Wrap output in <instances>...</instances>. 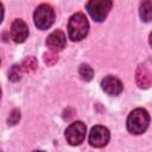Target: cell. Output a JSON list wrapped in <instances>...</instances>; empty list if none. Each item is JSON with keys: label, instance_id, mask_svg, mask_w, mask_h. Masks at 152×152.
Masks as SVG:
<instances>
[{"label": "cell", "instance_id": "1", "mask_svg": "<svg viewBox=\"0 0 152 152\" xmlns=\"http://www.w3.org/2000/svg\"><path fill=\"white\" fill-rule=\"evenodd\" d=\"M88 31H89V23L83 13L78 12L70 17L68 23V34L71 40L78 42L86 38Z\"/></svg>", "mask_w": 152, "mask_h": 152}, {"label": "cell", "instance_id": "2", "mask_svg": "<svg viewBox=\"0 0 152 152\" xmlns=\"http://www.w3.org/2000/svg\"><path fill=\"white\" fill-rule=\"evenodd\" d=\"M150 124V115L146 109L137 108L132 110L127 118V129L132 134L144 133Z\"/></svg>", "mask_w": 152, "mask_h": 152}, {"label": "cell", "instance_id": "3", "mask_svg": "<svg viewBox=\"0 0 152 152\" xmlns=\"http://www.w3.org/2000/svg\"><path fill=\"white\" fill-rule=\"evenodd\" d=\"M34 25L40 30H48L55 21V11L48 4L39 5L33 13Z\"/></svg>", "mask_w": 152, "mask_h": 152}, {"label": "cell", "instance_id": "4", "mask_svg": "<svg viewBox=\"0 0 152 152\" xmlns=\"http://www.w3.org/2000/svg\"><path fill=\"white\" fill-rule=\"evenodd\" d=\"M113 2L110 0H91L86 4L87 11L95 21H103L108 15Z\"/></svg>", "mask_w": 152, "mask_h": 152}, {"label": "cell", "instance_id": "5", "mask_svg": "<svg viewBox=\"0 0 152 152\" xmlns=\"http://www.w3.org/2000/svg\"><path fill=\"white\" fill-rule=\"evenodd\" d=\"M87 133V127L82 121H75L68 126L65 129V139L66 141L72 145L77 146L81 142H83Z\"/></svg>", "mask_w": 152, "mask_h": 152}, {"label": "cell", "instance_id": "6", "mask_svg": "<svg viewBox=\"0 0 152 152\" xmlns=\"http://www.w3.org/2000/svg\"><path fill=\"white\" fill-rule=\"evenodd\" d=\"M110 139V133L108 131V128H106L104 126H101V125H97V126H94L89 133V144L93 146V147H103L108 144Z\"/></svg>", "mask_w": 152, "mask_h": 152}, {"label": "cell", "instance_id": "7", "mask_svg": "<svg viewBox=\"0 0 152 152\" xmlns=\"http://www.w3.org/2000/svg\"><path fill=\"white\" fill-rule=\"evenodd\" d=\"M11 37L15 43H23L28 37V26L21 19H15L11 25Z\"/></svg>", "mask_w": 152, "mask_h": 152}, {"label": "cell", "instance_id": "8", "mask_svg": "<svg viewBox=\"0 0 152 152\" xmlns=\"http://www.w3.org/2000/svg\"><path fill=\"white\" fill-rule=\"evenodd\" d=\"M101 87H102V90L108 94V95H112V96H115V95H119L121 91H122V83L121 81L115 77V76H106L102 81H101Z\"/></svg>", "mask_w": 152, "mask_h": 152}, {"label": "cell", "instance_id": "9", "mask_svg": "<svg viewBox=\"0 0 152 152\" xmlns=\"http://www.w3.org/2000/svg\"><path fill=\"white\" fill-rule=\"evenodd\" d=\"M65 43H66L65 34L61 30H55L46 38V46L51 51H53V52H57V51L63 50V48L65 46Z\"/></svg>", "mask_w": 152, "mask_h": 152}, {"label": "cell", "instance_id": "10", "mask_svg": "<svg viewBox=\"0 0 152 152\" xmlns=\"http://www.w3.org/2000/svg\"><path fill=\"white\" fill-rule=\"evenodd\" d=\"M139 14L142 21L152 20V1H142L139 7Z\"/></svg>", "mask_w": 152, "mask_h": 152}, {"label": "cell", "instance_id": "11", "mask_svg": "<svg viewBox=\"0 0 152 152\" xmlns=\"http://www.w3.org/2000/svg\"><path fill=\"white\" fill-rule=\"evenodd\" d=\"M78 72H80V76L82 77V80H84V81H90L94 75V70L88 64H82L80 66Z\"/></svg>", "mask_w": 152, "mask_h": 152}, {"label": "cell", "instance_id": "12", "mask_svg": "<svg viewBox=\"0 0 152 152\" xmlns=\"http://www.w3.org/2000/svg\"><path fill=\"white\" fill-rule=\"evenodd\" d=\"M150 45H151V48H152V32H151V34H150Z\"/></svg>", "mask_w": 152, "mask_h": 152}, {"label": "cell", "instance_id": "13", "mask_svg": "<svg viewBox=\"0 0 152 152\" xmlns=\"http://www.w3.org/2000/svg\"><path fill=\"white\" fill-rule=\"evenodd\" d=\"M34 152H43V151H34Z\"/></svg>", "mask_w": 152, "mask_h": 152}]
</instances>
